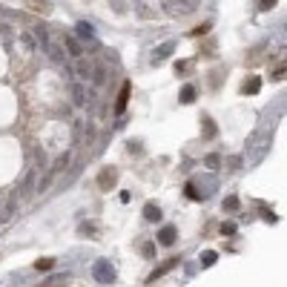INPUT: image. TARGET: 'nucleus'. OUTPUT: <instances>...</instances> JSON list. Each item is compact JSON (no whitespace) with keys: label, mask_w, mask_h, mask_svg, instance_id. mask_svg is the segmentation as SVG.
I'll return each mask as SVG.
<instances>
[{"label":"nucleus","mask_w":287,"mask_h":287,"mask_svg":"<svg viewBox=\"0 0 287 287\" xmlns=\"http://www.w3.org/2000/svg\"><path fill=\"white\" fill-rule=\"evenodd\" d=\"M69 161H72V152H66V155H61V158L55 161L49 169H46V175L43 178H37V187H34V192H46L49 187H52V181L58 178V172H64L66 167H69Z\"/></svg>","instance_id":"nucleus-1"},{"label":"nucleus","mask_w":287,"mask_h":287,"mask_svg":"<svg viewBox=\"0 0 287 287\" xmlns=\"http://www.w3.org/2000/svg\"><path fill=\"white\" fill-rule=\"evenodd\" d=\"M195 9H198V0H167L164 3V12L172 17H187Z\"/></svg>","instance_id":"nucleus-2"},{"label":"nucleus","mask_w":287,"mask_h":287,"mask_svg":"<svg viewBox=\"0 0 287 287\" xmlns=\"http://www.w3.org/2000/svg\"><path fill=\"white\" fill-rule=\"evenodd\" d=\"M92 276H95V282H101V285H112V282H115V267H112V261H106V258L95 261Z\"/></svg>","instance_id":"nucleus-3"},{"label":"nucleus","mask_w":287,"mask_h":287,"mask_svg":"<svg viewBox=\"0 0 287 287\" xmlns=\"http://www.w3.org/2000/svg\"><path fill=\"white\" fill-rule=\"evenodd\" d=\"M17 210H20V190H15L9 198H6V204L0 207V224L12 221V219L17 216Z\"/></svg>","instance_id":"nucleus-4"},{"label":"nucleus","mask_w":287,"mask_h":287,"mask_svg":"<svg viewBox=\"0 0 287 287\" xmlns=\"http://www.w3.org/2000/svg\"><path fill=\"white\" fill-rule=\"evenodd\" d=\"M172 52H175V40H164L158 49H152V55H150V64H152V66L164 64V61H167Z\"/></svg>","instance_id":"nucleus-5"},{"label":"nucleus","mask_w":287,"mask_h":287,"mask_svg":"<svg viewBox=\"0 0 287 287\" xmlns=\"http://www.w3.org/2000/svg\"><path fill=\"white\" fill-rule=\"evenodd\" d=\"M115 181H118V169H115V167H106V169H101V175H98V184H101V190H112V187H115Z\"/></svg>","instance_id":"nucleus-6"},{"label":"nucleus","mask_w":287,"mask_h":287,"mask_svg":"<svg viewBox=\"0 0 287 287\" xmlns=\"http://www.w3.org/2000/svg\"><path fill=\"white\" fill-rule=\"evenodd\" d=\"M75 75H78L81 81H86V78H92V64H89V61H86L84 55H81V58L75 61Z\"/></svg>","instance_id":"nucleus-7"},{"label":"nucleus","mask_w":287,"mask_h":287,"mask_svg":"<svg viewBox=\"0 0 287 287\" xmlns=\"http://www.w3.org/2000/svg\"><path fill=\"white\" fill-rule=\"evenodd\" d=\"M72 98H75V103L78 106H86V101H89V95H86V89H84V84H72Z\"/></svg>","instance_id":"nucleus-8"},{"label":"nucleus","mask_w":287,"mask_h":287,"mask_svg":"<svg viewBox=\"0 0 287 287\" xmlns=\"http://www.w3.org/2000/svg\"><path fill=\"white\" fill-rule=\"evenodd\" d=\"M175 238H178V233H175V227H161V233H158V241L161 244H175Z\"/></svg>","instance_id":"nucleus-9"},{"label":"nucleus","mask_w":287,"mask_h":287,"mask_svg":"<svg viewBox=\"0 0 287 287\" xmlns=\"http://www.w3.org/2000/svg\"><path fill=\"white\" fill-rule=\"evenodd\" d=\"M92 78H95L98 86H103V84L109 81V69H106L103 64H95V66H92Z\"/></svg>","instance_id":"nucleus-10"},{"label":"nucleus","mask_w":287,"mask_h":287,"mask_svg":"<svg viewBox=\"0 0 287 287\" xmlns=\"http://www.w3.org/2000/svg\"><path fill=\"white\" fill-rule=\"evenodd\" d=\"M66 49H69V55H75V58L84 55V46H81V40H78L75 34H66Z\"/></svg>","instance_id":"nucleus-11"},{"label":"nucleus","mask_w":287,"mask_h":287,"mask_svg":"<svg viewBox=\"0 0 287 287\" xmlns=\"http://www.w3.org/2000/svg\"><path fill=\"white\" fill-rule=\"evenodd\" d=\"M34 184H37V169H32V172H29V175H26V184H23V195H26V198H32L34 195Z\"/></svg>","instance_id":"nucleus-12"},{"label":"nucleus","mask_w":287,"mask_h":287,"mask_svg":"<svg viewBox=\"0 0 287 287\" xmlns=\"http://www.w3.org/2000/svg\"><path fill=\"white\" fill-rule=\"evenodd\" d=\"M127 103H129V84H124V89H121V95H118V103H115V112H118V115H124Z\"/></svg>","instance_id":"nucleus-13"},{"label":"nucleus","mask_w":287,"mask_h":287,"mask_svg":"<svg viewBox=\"0 0 287 287\" xmlns=\"http://www.w3.org/2000/svg\"><path fill=\"white\" fill-rule=\"evenodd\" d=\"M175 264H178V261H175V258H169V261H164V264H161L158 270H152V276H150V282H155V279H161V276H164V273H169V270H172V267H175Z\"/></svg>","instance_id":"nucleus-14"},{"label":"nucleus","mask_w":287,"mask_h":287,"mask_svg":"<svg viewBox=\"0 0 287 287\" xmlns=\"http://www.w3.org/2000/svg\"><path fill=\"white\" fill-rule=\"evenodd\" d=\"M261 89V78L253 75V78H247V84H244V95H255Z\"/></svg>","instance_id":"nucleus-15"},{"label":"nucleus","mask_w":287,"mask_h":287,"mask_svg":"<svg viewBox=\"0 0 287 287\" xmlns=\"http://www.w3.org/2000/svg\"><path fill=\"white\" fill-rule=\"evenodd\" d=\"M195 98H198V89H195L192 84H187V86L181 89V103H192Z\"/></svg>","instance_id":"nucleus-16"},{"label":"nucleus","mask_w":287,"mask_h":287,"mask_svg":"<svg viewBox=\"0 0 287 287\" xmlns=\"http://www.w3.org/2000/svg\"><path fill=\"white\" fill-rule=\"evenodd\" d=\"M144 216H147V221H158L161 219V210L155 204H147V210H144Z\"/></svg>","instance_id":"nucleus-17"},{"label":"nucleus","mask_w":287,"mask_h":287,"mask_svg":"<svg viewBox=\"0 0 287 287\" xmlns=\"http://www.w3.org/2000/svg\"><path fill=\"white\" fill-rule=\"evenodd\" d=\"M224 210H227V213H236V210H238V198H236V195H227V198H224Z\"/></svg>","instance_id":"nucleus-18"},{"label":"nucleus","mask_w":287,"mask_h":287,"mask_svg":"<svg viewBox=\"0 0 287 287\" xmlns=\"http://www.w3.org/2000/svg\"><path fill=\"white\" fill-rule=\"evenodd\" d=\"M201 127H204V138H213V135H216V124H213L210 118H204V121H201Z\"/></svg>","instance_id":"nucleus-19"},{"label":"nucleus","mask_w":287,"mask_h":287,"mask_svg":"<svg viewBox=\"0 0 287 287\" xmlns=\"http://www.w3.org/2000/svg\"><path fill=\"white\" fill-rule=\"evenodd\" d=\"M66 279H69V276H52L49 282H43L40 287H61V285H66Z\"/></svg>","instance_id":"nucleus-20"},{"label":"nucleus","mask_w":287,"mask_h":287,"mask_svg":"<svg viewBox=\"0 0 287 287\" xmlns=\"http://www.w3.org/2000/svg\"><path fill=\"white\" fill-rule=\"evenodd\" d=\"M135 6H138V15H141V17H152V9H150L144 0H135Z\"/></svg>","instance_id":"nucleus-21"},{"label":"nucleus","mask_w":287,"mask_h":287,"mask_svg":"<svg viewBox=\"0 0 287 287\" xmlns=\"http://www.w3.org/2000/svg\"><path fill=\"white\" fill-rule=\"evenodd\" d=\"M216 258H219V253H213V250H210V253L201 255V264H204V267H213V264H216Z\"/></svg>","instance_id":"nucleus-22"},{"label":"nucleus","mask_w":287,"mask_h":287,"mask_svg":"<svg viewBox=\"0 0 287 287\" xmlns=\"http://www.w3.org/2000/svg\"><path fill=\"white\" fill-rule=\"evenodd\" d=\"M109 6H112V12H118V15L127 12V0H109Z\"/></svg>","instance_id":"nucleus-23"},{"label":"nucleus","mask_w":287,"mask_h":287,"mask_svg":"<svg viewBox=\"0 0 287 287\" xmlns=\"http://www.w3.org/2000/svg\"><path fill=\"white\" fill-rule=\"evenodd\" d=\"M78 34H81V37H92V26H89V23H78Z\"/></svg>","instance_id":"nucleus-24"},{"label":"nucleus","mask_w":287,"mask_h":287,"mask_svg":"<svg viewBox=\"0 0 287 287\" xmlns=\"http://www.w3.org/2000/svg\"><path fill=\"white\" fill-rule=\"evenodd\" d=\"M141 253L147 255V258H155V244H152V241H147V244L141 247Z\"/></svg>","instance_id":"nucleus-25"},{"label":"nucleus","mask_w":287,"mask_h":287,"mask_svg":"<svg viewBox=\"0 0 287 287\" xmlns=\"http://www.w3.org/2000/svg\"><path fill=\"white\" fill-rule=\"evenodd\" d=\"M207 167L210 169H219L221 167V155H207Z\"/></svg>","instance_id":"nucleus-26"},{"label":"nucleus","mask_w":287,"mask_h":287,"mask_svg":"<svg viewBox=\"0 0 287 287\" xmlns=\"http://www.w3.org/2000/svg\"><path fill=\"white\" fill-rule=\"evenodd\" d=\"M23 43H26L29 49H37V40H34V34H32V32H23Z\"/></svg>","instance_id":"nucleus-27"},{"label":"nucleus","mask_w":287,"mask_h":287,"mask_svg":"<svg viewBox=\"0 0 287 287\" xmlns=\"http://www.w3.org/2000/svg\"><path fill=\"white\" fill-rule=\"evenodd\" d=\"M52 264H55L52 258H40V261H37L34 267H37V270H52Z\"/></svg>","instance_id":"nucleus-28"},{"label":"nucleus","mask_w":287,"mask_h":287,"mask_svg":"<svg viewBox=\"0 0 287 287\" xmlns=\"http://www.w3.org/2000/svg\"><path fill=\"white\" fill-rule=\"evenodd\" d=\"M221 233H224V236H233V233H236V224H233V221H224L221 224Z\"/></svg>","instance_id":"nucleus-29"},{"label":"nucleus","mask_w":287,"mask_h":287,"mask_svg":"<svg viewBox=\"0 0 287 287\" xmlns=\"http://www.w3.org/2000/svg\"><path fill=\"white\" fill-rule=\"evenodd\" d=\"M273 6H276V0H258V9H261V12H270Z\"/></svg>","instance_id":"nucleus-30"},{"label":"nucleus","mask_w":287,"mask_h":287,"mask_svg":"<svg viewBox=\"0 0 287 287\" xmlns=\"http://www.w3.org/2000/svg\"><path fill=\"white\" fill-rule=\"evenodd\" d=\"M187 195H190V198H201V190L192 187V184H187Z\"/></svg>","instance_id":"nucleus-31"},{"label":"nucleus","mask_w":287,"mask_h":287,"mask_svg":"<svg viewBox=\"0 0 287 287\" xmlns=\"http://www.w3.org/2000/svg\"><path fill=\"white\" fill-rule=\"evenodd\" d=\"M273 78H276V81H282V78H285V66H279V69L273 72Z\"/></svg>","instance_id":"nucleus-32"},{"label":"nucleus","mask_w":287,"mask_h":287,"mask_svg":"<svg viewBox=\"0 0 287 287\" xmlns=\"http://www.w3.org/2000/svg\"><path fill=\"white\" fill-rule=\"evenodd\" d=\"M0 207H3V201H0Z\"/></svg>","instance_id":"nucleus-33"}]
</instances>
